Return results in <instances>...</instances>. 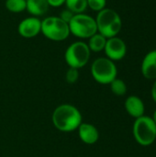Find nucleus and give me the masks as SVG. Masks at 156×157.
Listing matches in <instances>:
<instances>
[{
    "instance_id": "11",
    "label": "nucleus",
    "mask_w": 156,
    "mask_h": 157,
    "mask_svg": "<svg viewBox=\"0 0 156 157\" xmlns=\"http://www.w3.org/2000/svg\"><path fill=\"white\" fill-rule=\"evenodd\" d=\"M142 74L147 79H156V50L149 52L143 58Z\"/></svg>"
},
{
    "instance_id": "3",
    "label": "nucleus",
    "mask_w": 156,
    "mask_h": 157,
    "mask_svg": "<svg viewBox=\"0 0 156 157\" xmlns=\"http://www.w3.org/2000/svg\"><path fill=\"white\" fill-rule=\"evenodd\" d=\"M133 136L143 146L154 144L156 139V124L154 119L144 115L136 119L133 124Z\"/></svg>"
},
{
    "instance_id": "22",
    "label": "nucleus",
    "mask_w": 156,
    "mask_h": 157,
    "mask_svg": "<svg viewBox=\"0 0 156 157\" xmlns=\"http://www.w3.org/2000/svg\"><path fill=\"white\" fill-rule=\"evenodd\" d=\"M152 97H153L154 100L155 101L156 103V81L154 82V84L153 85V87H152Z\"/></svg>"
},
{
    "instance_id": "16",
    "label": "nucleus",
    "mask_w": 156,
    "mask_h": 157,
    "mask_svg": "<svg viewBox=\"0 0 156 157\" xmlns=\"http://www.w3.org/2000/svg\"><path fill=\"white\" fill-rule=\"evenodd\" d=\"M27 3L26 0H6V7L10 12L19 13L26 10Z\"/></svg>"
},
{
    "instance_id": "8",
    "label": "nucleus",
    "mask_w": 156,
    "mask_h": 157,
    "mask_svg": "<svg viewBox=\"0 0 156 157\" xmlns=\"http://www.w3.org/2000/svg\"><path fill=\"white\" fill-rule=\"evenodd\" d=\"M104 51L107 57L111 61H120L125 57L127 52V46L120 38L116 36L107 39Z\"/></svg>"
},
{
    "instance_id": "7",
    "label": "nucleus",
    "mask_w": 156,
    "mask_h": 157,
    "mask_svg": "<svg viewBox=\"0 0 156 157\" xmlns=\"http://www.w3.org/2000/svg\"><path fill=\"white\" fill-rule=\"evenodd\" d=\"M90 52L87 43L84 41H75L66 49L64 53L65 62L72 68H82L88 63Z\"/></svg>"
},
{
    "instance_id": "17",
    "label": "nucleus",
    "mask_w": 156,
    "mask_h": 157,
    "mask_svg": "<svg viewBox=\"0 0 156 157\" xmlns=\"http://www.w3.org/2000/svg\"><path fill=\"white\" fill-rule=\"evenodd\" d=\"M110 88L112 93L116 96H123L127 92V86L125 82L119 78H115L110 83Z\"/></svg>"
},
{
    "instance_id": "12",
    "label": "nucleus",
    "mask_w": 156,
    "mask_h": 157,
    "mask_svg": "<svg viewBox=\"0 0 156 157\" xmlns=\"http://www.w3.org/2000/svg\"><path fill=\"white\" fill-rule=\"evenodd\" d=\"M125 109L129 115L133 118H140L144 115L145 107L143 101L137 96H130L125 101Z\"/></svg>"
},
{
    "instance_id": "13",
    "label": "nucleus",
    "mask_w": 156,
    "mask_h": 157,
    "mask_svg": "<svg viewBox=\"0 0 156 157\" xmlns=\"http://www.w3.org/2000/svg\"><path fill=\"white\" fill-rule=\"evenodd\" d=\"M26 9L32 17H40L44 15L49 10V4L47 0H26Z\"/></svg>"
},
{
    "instance_id": "19",
    "label": "nucleus",
    "mask_w": 156,
    "mask_h": 157,
    "mask_svg": "<svg viewBox=\"0 0 156 157\" xmlns=\"http://www.w3.org/2000/svg\"><path fill=\"white\" fill-rule=\"evenodd\" d=\"M78 77H79V72H78V69L76 68L70 67L68 71L66 72L65 79L69 84H74L78 80Z\"/></svg>"
},
{
    "instance_id": "2",
    "label": "nucleus",
    "mask_w": 156,
    "mask_h": 157,
    "mask_svg": "<svg viewBox=\"0 0 156 157\" xmlns=\"http://www.w3.org/2000/svg\"><path fill=\"white\" fill-rule=\"evenodd\" d=\"M97 32L105 38L116 37L122 27V21L120 15L113 9L104 8L99 11L96 18Z\"/></svg>"
},
{
    "instance_id": "23",
    "label": "nucleus",
    "mask_w": 156,
    "mask_h": 157,
    "mask_svg": "<svg viewBox=\"0 0 156 157\" xmlns=\"http://www.w3.org/2000/svg\"><path fill=\"white\" fill-rule=\"evenodd\" d=\"M153 119H154V122H155V124H156V110L154 111V117H153Z\"/></svg>"
},
{
    "instance_id": "14",
    "label": "nucleus",
    "mask_w": 156,
    "mask_h": 157,
    "mask_svg": "<svg viewBox=\"0 0 156 157\" xmlns=\"http://www.w3.org/2000/svg\"><path fill=\"white\" fill-rule=\"evenodd\" d=\"M106 42H107V38H105L100 33L97 32L96 34H94L92 37L89 38V42L87 45L90 51L95 52H99L105 49Z\"/></svg>"
},
{
    "instance_id": "1",
    "label": "nucleus",
    "mask_w": 156,
    "mask_h": 157,
    "mask_svg": "<svg viewBox=\"0 0 156 157\" xmlns=\"http://www.w3.org/2000/svg\"><path fill=\"white\" fill-rule=\"evenodd\" d=\"M52 123L61 132H73L82 123L80 111L73 105L63 104L58 106L52 113Z\"/></svg>"
},
{
    "instance_id": "20",
    "label": "nucleus",
    "mask_w": 156,
    "mask_h": 157,
    "mask_svg": "<svg viewBox=\"0 0 156 157\" xmlns=\"http://www.w3.org/2000/svg\"><path fill=\"white\" fill-rule=\"evenodd\" d=\"M75 14H74L72 11H70L69 9H65V10H63L62 11V13H61V15H60V17L63 20V21H65L66 23H68L69 24V22L71 21V19L73 18V17L74 16Z\"/></svg>"
},
{
    "instance_id": "21",
    "label": "nucleus",
    "mask_w": 156,
    "mask_h": 157,
    "mask_svg": "<svg viewBox=\"0 0 156 157\" xmlns=\"http://www.w3.org/2000/svg\"><path fill=\"white\" fill-rule=\"evenodd\" d=\"M47 1L49 6L52 7H59L63 4H65V0H47Z\"/></svg>"
},
{
    "instance_id": "9",
    "label": "nucleus",
    "mask_w": 156,
    "mask_h": 157,
    "mask_svg": "<svg viewBox=\"0 0 156 157\" xmlns=\"http://www.w3.org/2000/svg\"><path fill=\"white\" fill-rule=\"evenodd\" d=\"M17 31L19 35L26 39H31L36 37L41 32V20L37 17H27L18 24Z\"/></svg>"
},
{
    "instance_id": "18",
    "label": "nucleus",
    "mask_w": 156,
    "mask_h": 157,
    "mask_svg": "<svg viewBox=\"0 0 156 157\" xmlns=\"http://www.w3.org/2000/svg\"><path fill=\"white\" fill-rule=\"evenodd\" d=\"M107 0H87V7L94 11H101L106 8Z\"/></svg>"
},
{
    "instance_id": "5",
    "label": "nucleus",
    "mask_w": 156,
    "mask_h": 157,
    "mask_svg": "<svg viewBox=\"0 0 156 157\" xmlns=\"http://www.w3.org/2000/svg\"><path fill=\"white\" fill-rule=\"evenodd\" d=\"M68 25L70 33L80 39H89L97 32L96 19L86 14H75Z\"/></svg>"
},
{
    "instance_id": "6",
    "label": "nucleus",
    "mask_w": 156,
    "mask_h": 157,
    "mask_svg": "<svg viewBox=\"0 0 156 157\" xmlns=\"http://www.w3.org/2000/svg\"><path fill=\"white\" fill-rule=\"evenodd\" d=\"M91 74L97 83L108 85L117 78L118 70L113 61L108 58L100 57L93 62L91 65Z\"/></svg>"
},
{
    "instance_id": "10",
    "label": "nucleus",
    "mask_w": 156,
    "mask_h": 157,
    "mask_svg": "<svg viewBox=\"0 0 156 157\" xmlns=\"http://www.w3.org/2000/svg\"><path fill=\"white\" fill-rule=\"evenodd\" d=\"M78 135L86 144H94L98 141L99 133L97 129L89 123H81L78 127Z\"/></svg>"
},
{
    "instance_id": "15",
    "label": "nucleus",
    "mask_w": 156,
    "mask_h": 157,
    "mask_svg": "<svg viewBox=\"0 0 156 157\" xmlns=\"http://www.w3.org/2000/svg\"><path fill=\"white\" fill-rule=\"evenodd\" d=\"M65 6L74 14H82L87 8V0H65Z\"/></svg>"
},
{
    "instance_id": "4",
    "label": "nucleus",
    "mask_w": 156,
    "mask_h": 157,
    "mask_svg": "<svg viewBox=\"0 0 156 157\" xmlns=\"http://www.w3.org/2000/svg\"><path fill=\"white\" fill-rule=\"evenodd\" d=\"M41 33L49 40L62 41L69 37L70 29L60 17H47L41 21Z\"/></svg>"
}]
</instances>
